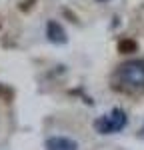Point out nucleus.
<instances>
[{
    "label": "nucleus",
    "instance_id": "f257e3e1",
    "mask_svg": "<svg viewBox=\"0 0 144 150\" xmlns=\"http://www.w3.org/2000/svg\"><path fill=\"white\" fill-rule=\"evenodd\" d=\"M120 82L128 84V86H136V88H142L144 86V62L142 60H132L122 64L116 72Z\"/></svg>",
    "mask_w": 144,
    "mask_h": 150
},
{
    "label": "nucleus",
    "instance_id": "f03ea898",
    "mask_svg": "<svg viewBox=\"0 0 144 150\" xmlns=\"http://www.w3.org/2000/svg\"><path fill=\"white\" fill-rule=\"evenodd\" d=\"M128 118H126V112L122 108H114L110 114L98 118L94 122V128L100 132V134H112V132H120L122 128L126 126Z\"/></svg>",
    "mask_w": 144,
    "mask_h": 150
},
{
    "label": "nucleus",
    "instance_id": "7ed1b4c3",
    "mask_svg": "<svg viewBox=\"0 0 144 150\" xmlns=\"http://www.w3.org/2000/svg\"><path fill=\"white\" fill-rule=\"evenodd\" d=\"M46 150H78V144L64 136H52L46 140Z\"/></svg>",
    "mask_w": 144,
    "mask_h": 150
},
{
    "label": "nucleus",
    "instance_id": "20e7f679",
    "mask_svg": "<svg viewBox=\"0 0 144 150\" xmlns=\"http://www.w3.org/2000/svg\"><path fill=\"white\" fill-rule=\"evenodd\" d=\"M46 36L50 42H54V44H64L66 42V32H64V28L60 26L58 22H54V20H50L46 24Z\"/></svg>",
    "mask_w": 144,
    "mask_h": 150
},
{
    "label": "nucleus",
    "instance_id": "39448f33",
    "mask_svg": "<svg viewBox=\"0 0 144 150\" xmlns=\"http://www.w3.org/2000/svg\"><path fill=\"white\" fill-rule=\"evenodd\" d=\"M118 50L122 52V54H128V52H134V50H136V42H134V40H130V38H126V40H120Z\"/></svg>",
    "mask_w": 144,
    "mask_h": 150
},
{
    "label": "nucleus",
    "instance_id": "423d86ee",
    "mask_svg": "<svg viewBox=\"0 0 144 150\" xmlns=\"http://www.w3.org/2000/svg\"><path fill=\"white\" fill-rule=\"evenodd\" d=\"M140 136H142V138H144V126H142V130H140Z\"/></svg>",
    "mask_w": 144,
    "mask_h": 150
}]
</instances>
